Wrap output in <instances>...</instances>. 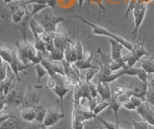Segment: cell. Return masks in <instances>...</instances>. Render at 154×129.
Here are the masks:
<instances>
[{
    "label": "cell",
    "mask_w": 154,
    "mask_h": 129,
    "mask_svg": "<svg viewBox=\"0 0 154 129\" xmlns=\"http://www.w3.org/2000/svg\"><path fill=\"white\" fill-rule=\"evenodd\" d=\"M17 54L24 65L36 66L45 59V54L36 48L34 42H30L25 37L22 41L17 42Z\"/></svg>",
    "instance_id": "6da1fadb"
},
{
    "label": "cell",
    "mask_w": 154,
    "mask_h": 129,
    "mask_svg": "<svg viewBox=\"0 0 154 129\" xmlns=\"http://www.w3.org/2000/svg\"><path fill=\"white\" fill-rule=\"evenodd\" d=\"M71 18H77V20H79L82 23H84V24H86V25H88L89 27H91V33H93L94 35L108 37L109 39H113L115 41H117L119 42V44H122L124 46V48L127 49L128 51H132L133 48H134V42L129 41L127 39H125V38L119 36L118 34H116V33H114L112 31L108 30L107 28L96 24V23L91 22L88 20H86L85 17H80V16H74V17H72Z\"/></svg>",
    "instance_id": "7a4b0ae2"
},
{
    "label": "cell",
    "mask_w": 154,
    "mask_h": 129,
    "mask_svg": "<svg viewBox=\"0 0 154 129\" xmlns=\"http://www.w3.org/2000/svg\"><path fill=\"white\" fill-rule=\"evenodd\" d=\"M146 37L143 36L141 41L137 42H134V48L130 53L123 56V61L125 62V65L127 66H134L138 62L141 61L142 58L146 56L150 55V53L146 49L144 44H146Z\"/></svg>",
    "instance_id": "3957f363"
},
{
    "label": "cell",
    "mask_w": 154,
    "mask_h": 129,
    "mask_svg": "<svg viewBox=\"0 0 154 129\" xmlns=\"http://www.w3.org/2000/svg\"><path fill=\"white\" fill-rule=\"evenodd\" d=\"M146 12H147V4L143 3V2H139L132 12L133 18H134V27L131 33V37L134 40L137 39L139 29L141 28L144 18H146Z\"/></svg>",
    "instance_id": "277c9868"
},
{
    "label": "cell",
    "mask_w": 154,
    "mask_h": 129,
    "mask_svg": "<svg viewBox=\"0 0 154 129\" xmlns=\"http://www.w3.org/2000/svg\"><path fill=\"white\" fill-rule=\"evenodd\" d=\"M65 21H66V20H65L61 16L54 15V14H47L42 18L40 22L45 28V32L49 33V34H54V33L59 32L58 31V26Z\"/></svg>",
    "instance_id": "5b68a950"
},
{
    "label": "cell",
    "mask_w": 154,
    "mask_h": 129,
    "mask_svg": "<svg viewBox=\"0 0 154 129\" xmlns=\"http://www.w3.org/2000/svg\"><path fill=\"white\" fill-rule=\"evenodd\" d=\"M66 118V114L64 111H58V110L54 108H49L47 109V113L45 121H43V125L47 128H51L52 126L56 125L62 119H64Z\"/></svg>",
    "instance_id": "8992f818"
},
{
    "label": "cell",
    "mask_w": 154,
    "mask_h": 129,
    "mask_svg": "<svg viewBox=\"0 0 154 129\" xmlns=\"http://www.w3.org/2000/svg\"><path fill=\"white\" fill-rule=\"evenodd\" d=\"M136 111L142 117L143 121H146L149 125L154 126V111L152 107L146 101L143 102L140 105Z\"/></svg>",
    "instance_id": "52a82bcc"
},
{
    "label": "cell",
    "mask_w": 154,
    "mask_h": 129,
    "mask_svg": "<svg viewBox=\"0 0 154 129\" xmlns=\"http://www.w3.org/2000/svg\"><path fill=\"white\" fill-rule=\"evenodd\" d=\"M40 104V97L36 94L35 91L30 90V88L27 87L25 90V94L21 104V108L24 107H35Z\"/></svg>",
    "instance_id": "ba28073f"
},
{
    "label": "cell",
    "mask_w": 154,
    "mask_h": 129,
    "mask_svg": "<svg viewBox=\"0 0 154 129\" xmlns=\"http://www.w3.org/2000/svg\"><path fill=\"white\" fill-rule=\"evenodd\" d=\"M53 38H54V45L56 48H59L63 51H65L66 48V46L69 45L71 42H73L72 41V37H69L67 35L62 34L60 32H57L52 34Z\"/></svg>",
    "instance_id": "9c48e42d"
},
{
    "label": "cell",
    "mask_w": 154,
    "mask_h": 129,
    "mask_svg": "<svg viewBox=\"0 0 154 129\" xmlns=\"http://www.w3.org/2000/svg\"><path fill=\"white\" fill-rule=\"evenodd\" d=\"M91 61H93V54L90 53V52H86L83 56V58L75 62L74 65L79 70H87L90 69L98 68V66H94L93 63H91Z\"/></svg>",
    "instance_id": "30bf717a"
},
{
    "label": "cell",
    "mask_w": 154,
    "mask_h": 129,
    "mask_svg": "<svg viewBox=\"0 0 154 129\" xmlns=\"http://www.w3.org/2000/svg\"><path fill=\"white\" fill-rule=\"evenodd\" d=\"M26 15H28V12L25 5H16L12 7V21L16 24L20 23Z\"/></svg>",
    "instance_id": "8fae6325"
},
{
    "label": "cell",
    "mask_w": 154,
    "mask_h": 129,
    "mask_svg": "<svg viewBox=\"0 0 154 129\" xmlns=\"http://www.w3.org/2000/svg\"><path fill=\"white\" fill-rule=\"evenodd\" d=\"M109 41L111 44V58L114 61L122 60L123 58L122 55V50L124 48V46L119 44V41H115L113 39H109Z\"/></svg>",
    "instance_id": "7c38bea8"
},
{
    "label": "cell",
    "mask_w": 154,
    "mask_h": 129,
    "mask_svg": "<svg viewBox=\"0 0 154 129\" xmlns=\"http://www.w3.org/2000/svg\"><path fill=\"white\" fill-rule=\"evenodd\" d=\"M64 52H65V60L69 62V63L74 64L75 62L79 60V54L78 51H77L74 41L67 45Z\"/></svg>",
    "instance_id": "4fadbf2b"
},
{
    "label": "cell",
    "mask_w": 154,
    "mask_h": 129,
    "mask_svg": "<svg viewBox=\"0 0 154 129\" xmlns=\"http://www.w3.org/2000/svg\"><path fill=\"white\" fill-rule=\"evenodd\" d=\"M97 92L98 97L105 101H110L112 99V89L108 83L99 82L97 83Z\"/></svg>",
    "instance_id": "5bb4252c"
},
{
    "label": "cell",
    "mask_w": 154,
    "mask_h": 129,
    "mask_svg": "<svg viewBox=\"0 0 154 129\" xmlns=\"http://www.w3.org/2000/svg\"><path fill=\"white\" fill-rule=\"evenodd\" d=\"M19 116L26 122H34L37 118V112L35 107H24L19 110Z\"/></svg>",
    "instance_id": "9a60e30c"
},
{
    "label": "cell",
    "mask_w": 154,
    "mask_h": 129,
    "mask_svg": "<svg viewBox=\"0 0 154 129\" xmlns=\"http://www.w3.org/2000/svg\"><path fill=\"white\" fill-rule=\"evenodd\" d=\"M141 69L146 70L148 74H154V57L148 55L143 57L140 61Z\"/></svg>",
    "instance_id": "2e32d148"
},
{
    "label": "cell",
    "mask_w": 154,
    "mask_h": 129,
    "mask_svg": "<svg viewBox=\"0 0 154 129\" xmlns=\"http://www.w3.org/2000/svg\"><path fill=\"white\" fill-rule=\"evenodd\" d=\"M14 78H17L16 75L13 74L10 77H7V79H5L4 81H1V88H0V90H1V99H4L10 93L11 88L13 87Z\"/></svg>",
    "instance_id": "e0dca14e"
},
{
    "label": "cell",
    "mask_w": 154,
    "mask_h": 129,
    "mask_svg": "<svg viewBox=\"0 0 154 129\" xmlns=\"http://www.w3.org/2000/svg\"><path fill=\"white\" fill-rule=\"evenodd\" d=\"M29 27H30L33 36H41L45 32V28L42 25L41 22H38L35 17H31L29 20Z\"/></svg>",
    "instance_id": "ac0fdd59"
},
{
    "label": "cell",
    "mask_w": 154,
    "mask_h": 129,
    "mask_svg": "<svg viewBox=\"0 0 154 129\" xmlns=\"http://www.w3.org/2000/svg\"><path fill=\"white\" fill-rule=\"evenodd\" d=\"M25 6L28 12V16H30V17L36 16L37 14L42 12V10H45L46 8H49V6L46 5V4H40V3H30V4H27Z\"/></svg>",
    "instance_id": "d6986e66"
},
{
    "label": "cell",
    "mask_w": 154,
    "mask_h": 129,
    "mask_svg": "<svg viewBox=\"0 0 154 129\" xmlns=\"http://www.w3.org/2000/svg\"><path fill=\"white\" fill-rule=\"evenodd\" d=\"M0 129H22L20 124L17 121V119L12 117L6 121H1V124H0Z\"/></svg>",
    "instance_id": "ffe728a7"
},
{
    "label": "cell",
    "mask_w": 154,
    "mask_h": 129,
    "mask_svg": "<svg viewBox=\"0 0 154 129\" xmlns=\"http://www.w3.org/2000/svg\"><path fill=\"white\" fill-rule=\"evenodd\" d=\"M45 58H46L48 60H51V61L60 62V61L65 60V52L55 47V49L53 51L49 52V53H46Z\"/></svg>",
    "instance_id": "44dd1931"
},
{
    "label": "cell",
    "mask_w": 154,
    "mask_h": 129,
    "mask_svg": "<svg viewBox=\"0 0 154 129\" xmlns=\"http://www.w3.org/2000/svg\"><path fill=\"white\" fill-rule=\"evenodd\" d=\"M0 55H1L2 61L9 65L13 61L14 55V51L12 50L11 48H9V47L2 45L1 46V54H0Z\"/></svg>",
    "instance_id": "7402d4cb"
},
{
    "label": "cell",
    "mask_w": 154,
    "mask_h": 129,
    "mask_svg": "<svg viewBox=\"0 0 154 129\" xmlns=\"http://www.w3.org/2000/svg\"><path fill=\"white\" fill-rule=\"evenodd\" d=\"M84 122L83 121L77 117V114L75 110H72V116H71V127L73 129H84Z\"/></svg>",
    "instance_id": "603a6c76"
},
{
    "label": "cell",
    "mask_w": 154,
    "mask_h": 129,
    "mask_svg": "<svg viewBox=\"0 0 154 129\" xmlns=\"http://www.w3.org/2000/svg\"><path fill=\"white\" fill-rule=\"evenodd\" d=\"M36 109V112H37V118H36V121L38 123H43V121H45V116H46V113H47V109L45 108L43 106H41V105H37L35 106Z\"/></svg>",
    "instance_id": "cb8c5ba5"
},
{
    "label": "cell",
    "mask_w": 154,
    "mask_h": 129,
    "mask_svg": "<svg viewBox=\"0 0 154 129\" xmlns=\"http://www.w3.org/2000/svg\"><path fill=\"white\" fill-rule=\"evenodd\" d=\"M125 66L126 65H125V62L123 61V58L122 60H118V61L112 60L111 63L109 64V69H111L112 72H117V71L123 69Z\"/></svg>",
    "instance_id": "d4e9b609"
},
{
    "label": "cell",
    "mask_w": 154,
    "mask_h": 129,
    "mask_svg": "<svg viewBox=\"0 0 154 129\" xmlns=\"http://www.w3.org/2000/svg\"><path fill=\"white\" fill-rule=\"evenodd\" d=\"M35 70H36V74H37V81L40 82V81L45 77V76H48L47 70L45 69V68L43 66L42 64H38L35 66Z\"/></svg>",
    "instance_id": "484cf974"
},
{
    "label": "cell",
    "mask_w": 154,
    "mask_h": 129,
    "mask_svg": "<svg viewBox=\"0 0 154 129\" xmlns=\"http://www.w3.org/2000/svg\"><path fill=\"white\" fill-rule=\"evenodd\" d=\"M30 3H40V4H46L49 6V8H52L55 10L56 8V0H26L23 2V5H27Z\"/></svg>",
    "instance_id": "4316f807"
},
{
    "label": "cell",
    "mask_w": 154,
    "mask_h": 129,
    "mask_svg": "<svg viewBox=\"0 0 154 129\" xmlns=\"http://www.w3.org/2000/svg\"><path fill=\"white\" fill-rule=\"evenodd\" d=\"M110 107V104H109V101H105V100H102V101H100L97 103V105L95 106V108L94 109V114L95 115V117L99 115L101 112H103L106 108Z\"/></svg>",
    "instance_id": "83f0119b"
},
{
    "label": "cell",
    "mask_w": 154,
    "mask_h": 129,
    "mask_svg": "<svg viewBox=\"0 0 154 129\" xmlns=\"http://www.w3.org/2000/svg\"><path fill=\"white\" fill-rule=\"evenodd\" d=\"M130 124L133 126V129H149V124L146 121H143V119L142 121H134V119H131Z\"/></svg>",
    "instance_id": "f1b7e54d"
},
{
    "label": "cell",
    "mask_w": 154,
    "mask_h": 129,
    "mask_svg": "<svg viewBox=\"0 0 154 129\" xmlns=\"http://www.w3.org/2000/svg\"><path fill=\"white\" fill-rule=\"evenodd\" d=\"M100 70V68H96V69H87L86 70V73H85V81L87 83L91 82V80L95 76V74L98 72Z\"/></svg>",
    "instance_id": "f546056e"
},
{
    "label": "cell",
    "mask_w": 154,
    "mask_h": 129,
    "mask_svg": "<svg viewBox=\"0 0 154 129\" xmlns=\"http://www.w3.org/2000/svg\"><path fill=\"white\" fill-rule=\"evenodd\" d=\"M95 118H97L100 122H102V123H103V126H105L106 129H124V128H122V127H120V126H119V124L107 121H105V119L100 118L98 116H96Z\"/></svg>",
    "instance_id": "4dcf8cb0"
},
{
    "label": "cell",
    "mask_w": 154,
    "mask_h": 129,
    "mask_svg": "<svg viewBox=\"0 0 154 129\" xmlns=\"http://www.w3.org/2000/svg\"><path fill=\"white\" fill-rule=\"evenodd\" d=\"M89 4H93L98 7V15L100 16L101 13H105L106 12V7L103 4V0H88Z\"/></svg>",
    "instance_id": "1f68e13d"
},
{
    "label": "cell",
    "mask_w": 154,
    "mask_h": 129,
    "mask_svg": "<svg viewBox=\"0 0 154 129\" xmlns=\"http://www.w3.org/2000/svg\"><path fill=\"white\" fill-rule=\"evenodd\" d=\"M140 2V0H130L129 3H128V6L126 8V11H125V14H124V18H127L129 14L133 12L134 8L137 6V4Z\"/></svg>",
    "instance_id": "d6a6232c"
},
{
    "label": "cell",
    "mask_w": 154,
    "mask_h": 129,
    "mask_svg": "<svg viewBox=\"0 0 154 129\" xmlns=\"http://www.w3.org/2000/svg\"><path fill=\"white\" fill-rule=\"evenodd\" d=\"M146 101L150 105L151 107H154V89L148 88V91L146 93Z\"/></svg>",
    "instance_id": "836d02e7"
},
{
    "label": "cell",
    "mask_w": 154,
    "mask_h": 129,
    "mask_svg": "<svg viewBox=\"0 0 154 129\" xmlns=\"http://www.w3.org/2000/svg\"><path fill=\"white\" fill-rule=\"evenodd\" d=\"M8 68H9L8 64H6L5 62L2 61V63H1V81H4L8 77V73H7Z\"/></svg>",
    "instance_id": "e575fe53"
},
{
    "label": "cell",
    "mask_w": 154,
    "mask_h": 129,
    "mask_svg": "<svg viewBox=\"0 0 154 129\" xmlns=\"http://www.w3.org/2000/svg\"><path fill=\"white\" fill-rule=\"evenodd\" d=\"M57 82H56V79L53 77V76H48V78H47V81H46V86H45V88L47 89H49V90H53L55 88V86H56Z\"/></svg>",
    "instance_id": "d590c367"
},
{
    "label": "cell",
    "mask_w": 154,
    "mask_h": 129,
    "mask_svg": "<svg viewBox=\"0 0 154 129\" xmlns=\"http://www.w3.org/2000/svg\"><path fill=\"white\" fill-rule=\"evenodd\" d=\"M77 1V5H78V12L81 13L82 12V9H83V5L86 0H76Z\"/></svg>",
    "instance_id": "8d00e7d4"
},
{
    "label": "cell",
    "mask_w": 154,
    "mask_h": 129,
    "mask_svg": "<svg viewBox=\"0 0 154 129\" xmlns=\"http://www.w3.org/2000/svg\"><path fill=\"white\" fill-rule=\"evenodd\" d=\"M18 1H26V0H3V2L5 4H11V3H14V2H18Z\"/></svg>",
    "instance_id": "74e56055"
},
{
    "label": "cell",
    "mask_w": 154,
    "mask_h": 129,
    "mask_svg": "<svg viewBox=\"0 0 154 129\" xmlns=\"http://www.w3.org/2000/svg\"><path fill=\"white\" fill-rule=\"evenodd\" d=\"M153 0H140V2H143V3H146V4H148L149 2H152Z\"/></svg>",
    "instance_id": "f35d334b"
},
{
    "label": "cell",
    "mask_w": 154,
    "mask_h": 129,
    "mask_svg": "<svg viewBox=\"0 0 154 129\" xmlns=\"http://www.w3.org/2000/svg\"><path fill=\"white\" fill-rule=\"evenodd\" d=\"M95 129H106L105 126H99V127H96Z\"/></svg>",
    "instance_id": "ab89813d"
},
{
    "label": "cell",
    "mask_w": 154,
    "mask_h": 129,
    "mask_svg": "<svg viewBox=\"0 0 154 129\" xmlns=\"http://www.w3.org/2000/svg\"><path fill=\"white\" fill-rule=\"evenodd\" d=\"M152 109H153V111H154V107H152Z\"/></svg>",
    "instance_id": "60d3db41"
}]
</instances>
